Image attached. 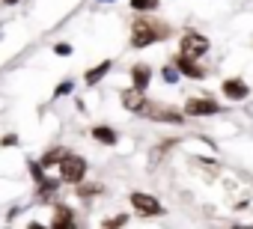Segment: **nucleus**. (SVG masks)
<instances>
[{"label": "nucleus", "instance_id": "nucleus-23", "mask_svg": "<svg viewBox=\"0 0 253 229\" xmlns=\"http://www.w3.org/2000/svg\"><path fill=\"white\" fill-rule=\"evenodd\" d=\"M21 146V137L15 131H6V134H0V149H15Z\"/></svg>", "mask_w": 253, "mask_h": 229}, {"label": "nucleus", "instance_id": "nucleus-5", "mask_svg": "<svg viewBox=\"0 0 253 229\" xmlns=\"http://www.w3.org/2000/svg\"><path fill=\"white\" fill-rule=\"evenodd\" d=\"M128 208L137 214V217H143V220H158V217H164L167 214V205L155 196V193H149V191H128Z\"/></svg>", "mask_w": 253, "mask_h": 229}, {"label": "nucleus", "instance_id": "nucleus-15", "mask_svg": "<svg viewBox=\"0 0 253 229\" xmlns=\"http://www.w3.org/2000/svg\"><path fill=\"white\" fill-rule=\"evenodd\" d=\"M89 137H92V143L107 146V149H113V146L119 143V131H116L113 125H107V122H95V125L89 128Z\"/></svg>", "mask_w": 253, "mask_h": 229}, {"label": "nucleus", "instance_id": "nucleus-14", "mask_svg": "<svg viewBox=\"0 0 253 229\" xmlns=\"http://www.w3.org/2000/svg\"><path fill=\"white\" fill-rule=\"evenodd\" d=\"M113 66H116V63H113L110 57H107V60H101V63H95V66H89V69L84 72V77H81V80H84V86H86V89H95V86H98V83L113 72Z\"/></svg>", "mask_w": 253, "mask_h": 229}, {"label": "nucleus", "instance_id": "nucleus-10", "mask_svg": "<svg viewBox=\"0 0 253 229\" xmlns=\"http://www.w3.org/2000/svg\"><path fill=\"white\" fill-rule=\"evenodd\" d=\"M48 208H51V223H48V229H81L75 205H69V202H63V199H57V202H54V205H48Z\"/></svg>", "mask_w": 253, "mask_h": 229}, {"label": "nucleus", "instance_id": "nucleus-11", "mask_svg": "<svg viewBox=\"0 0 253 229\" xmlns=\"http://www.w3.org/2000/svg\"><path fill=\"white\" fill-rule=\"evenodd\" d=\"M152 80H155V66H149L143 60H137V63L128 66V86H134L137 92H149Z\"/></svg>", "mask_w": 253, "mask_h": 229}, {"label": "nucleus", "instance_id": "nucleus-9", "mask_svg": "<svg viewBox=\"0 0 253 229\" xmlns=\"http://www.w3.org/2000/svg\"><path fill=\"white\" fill-rule=\"evenodd\" d=\"M63 191H66V188H63V182L57 179V173H48L42 182L33 185V202H39V205H54Z\"/></svg>", "mask_w": 253, "mask_h": 229}, {"label": "nucleus", "instance_id": "nucleus-17", "mask_svg": "<svg viewBox=\"0 0 253 229\" xmlns=\"http://www.w3.org/2000/svg\"><path fill=\"white\" fill-rule=\"evenodd\" d=\"M164 0H128V9L134 15H158Z\"/></svg>", "mask_w": 253, "mask_h": 229}, {"label": "nucleus", "instance_id": "nucleus-8", "mask_svg": "<svg viewBox=\"0 0 253 229\" xmlns=\"http://www.w3.org/2000/svg\"><path fill=\"white\" fill-rule=\"evenodd\" d=\"M250 83L241 77V75H232V77H223L220 80V101L223 104H244L250 98Z\"/></svg>", "mask_w": 253, "mask_h": 229}, {"label": "nucleus", "instance_id": "nucleus-24", "mask_svg": "<svg viewBox=\"0 0 253 229\" xmlns=\"http://www.w3.org/2000/svg\"><path fill=\"white\" fill-rule=\"evenodd\" d=\"M24 229H48V223H42V220H27Z\"/></svg>", "mask_w": 253, "mask_h": 229}, {"label": "nucleus", "instance_id": "nucleus-19", "mask_svg": "<svg viewBox=\"0 0 253 229\" xmlns=\"http://www.w3.org/2000/svg\"><path fill=\"white\" fill-rule=\"evenodd\" d=\"M75 89H78V83H75V77H63L57 86H54V92H51V101H60V98H69V95H75Z\"/></svg>", "mask_w": 253, "mask_h": 229}, {"label": "nucleus", "instance_id": "nucleus-4", "mask_svg": "<svg viewBox=\"0 0 253 229\" xmlns=\"http://www.w3.org/2000/svg\"><path fill=\"white\" fill-rule=\"evenodd\" d=\"M140 119H149V122H161V125H173V128H185L191 119L182 113V107H176V104H164V101H152L149 98V104H146V110H143V116Z\"/></svg>", "mask_w": 253, "mask_h": 229}, {"label": "nucleus", "instance_id": "nucleus-18", "mask_svg": "<svg viewBox=\"0 0 253 229\" xmlns=\"http://www.w3.org/2000/svg\"><path fill=\"white\" fill-rule=\"evenodd\" d=\"M128 223H131V211H116V214H107L98 226L101 229H125Z\"/></svg>", "mask_w": 253, "mask_h": 229}, {"label": "nucleus", "instance_id": "nucleus-26", "mask_svg": "<svg viewBox=\"0 0 253 229\" xmlns=\"http://www.w3.org/2000/svg\"><path fill=\"white\" fill-rule=\"evenodd\" d=\"M229 229H253V223H232Z\"/></svg>", "mask_w": 253, "mask_h": 229}, {"label": "nucleus", "instance_id": "nucleus-3", "mask_svg": "<svg viewBox=\"0 0 253 229\" xmlns=\"http://www.w3.org/2000/svg\"><path fill=\"white\" fill-rule=\"evenodd\" d=\"M57 179L63 182V188L72 191L75 185H81L84 179H89V158L81 155V152H75V149H69L63 155L60 167H57Z\"/></svg>", "mask_w": 253, "mask_h": 229}, {"label": "nucleus", "instance_id": "nucleus-2", "mask_svg": "<svg viewBox=\"0 0 253 229\" xmlns=\"http://www.w3.org/2000/svg\"><path fill=\"white\" fill-rule=\"evenodd\" d=\"M182 113L188 119H211V116H226L229 107L220 98H214L211 92H200V95H188L182 101Z\"/></svg>", "mask_w": 253, "mask_h": 229}, {"label": "nucleus", "instance_id": "nucleus-28", "mask_svg": "<svg viewBox=\"0 0 253 229\" xmlns=\"http://www.w3.org/2000/svg\"><path fill=\"white\" fill-rule=\"evenodd\" d=\"M95 3H116V0H95Z\"/></svg>", "mask_w": 253, "mask_h": 229}, {"label": "nucleus", "instance_id": "nucleus-13", "mask_svg": "<svg viewBox=\"0 0 253 229\" xmlns=\"http://www.w3.org/2000/svg\"><path fill=\"white\" fill-rule=\"evenodd\" d=\"M72 193H75V199H81V202H92V199H98V196H104L107 193V185L104 182H92V179H84L81 185H75L72 188Z\"/></svg>", "mask_w": 253, "mask_h": 229}, {"label": "nucleus", "instance_id": "nucleus-6", "mask_svg": "<svg viewBox=\"0 0 253 229\" xmlns=\"http://www.w3.org/2000/svg\"><path fill=\"white\" fill-rule=\"evenodd\" d=\"M176 54H185V57H194V60H206L211 54V39L194 27H185L176 39Z\"/></svg>", "mask_w": 253, "mask_h": 229}, {"label": "nucleus", "instance_id": "nucleus-22", "mask_svg": "<svg viewBox=\"0 0 253 229\" xmlns=\"http://www.w3.org/2000/svg\"><path fill=\"white\" fill-rule=\"evenodd\" d=\"M51 54H54V57H60V60H66V57H72V54H75V45H72V42H66V39H60V42H54V45H51Z\"/></svg>", "mask_w": 253, "mask_h": 229}, {"label": "nucleus", "instance_id": "nucleus-31", "mask_svg": "<svg viewBox=\"0 0 253 229\" xmlns=\"http://www.w3.org/2000/svg\"><path fill=\"white\" fill-rule=\"evenodd\" d=\"M250 48H253V45H250Z\"/></svg>", "mask_w": 253, "mask_h": 229}, {"label": "nucleus", "instance_id": "nucleus-16", "mask_svg": "<svg viewBox=\"0 0 253 229\" xmlns=\"http://www.w3.org/2000/svg\"><path fill=\"white\" fill-rule=\"evenodd\" d=\"M66 152H69V146H48V149H45V152L39 155V164L45 167V173H51V170H57Z\"/></svg>", "mask_w": 253, "mask_h": 229}, {"label": "nucleus", "instance_id": "nucleus-30", "mask_svg": "<svg viewBox=\"0 0 253 229\" xmlns=\"http://www.w3.org/2000/svg\"><path fill=\"white\" fill-rule=\"evenodd\" d=\"M98 229H101V226H98Z\"/></svg>", "mask_w": 253, "mask_h": 229}, {"label": "nucleus", "instance_id": "nucleus-12", "mask_svg": "<svg viewBox=\"0 0 253 229\" xmlns=\"http://www.w3.org/2000/svg\"><path fill=\"white\" fill-rule=\"evenodd\" d=\"M119 104L125 113H131V116H143V110L149 104V95L146 92H137L134 86H122L119 89Z\"/></svg>", "mask_w": 253, "mask_h": 229}, {"label": "nucleus", "instance_id": "nucleus-1", "mask_svg": "<svg viewBox=\"0 0 253 229\" xmlns=\"http://www.w3.org/2000/svg\"><path fill=\"white\" fill-rule=\"evenodd\" d=\"M176 36V27L158 15H134L128 21V48L131 51H146L161 42H170Z\"/></svg>", "mask_w": 253, "mask_h": 229}, {"label": "nucleus", "instance_id": "nucleus-25", "mask_svg": "<svg viewBox=\"0 0 253 229\" xmlns=\"http://www.w3.org/2000/svg\"><path fill=\"white\" fill-rule=\"evenodd\" d=\"M18 214H21V208H18V205H15V208H9V214H6V220H15V217H18Z\"/></svg>", "mask_w": 253, "mask_h": 229}, {"label": "nucleus", "instance_id": "nucleus-7", "mask_svg": "<svg viewBox=\"0 0 253 229\" xmlns=\"http://www.w3.org/2000/svg\"><path fill=\"white\" fill-rule=\"evenodd\" d=\"M170 63L176 66L179 77L182 80H194V83H203L211 77V66H206L203 60H194V57H185V54H173Z\"/></svg>", "mask_w": 253, "mask_h": 229}, {"label": "nucleus", "instance_id": "nucleus-27", "mask_svg": "<svg viewBox=\"0 0 253 229\" xmlns=\"http://www.w3.org/2000/svg\"><path fill=\"white\" fill-rule=\"evenodd\" d=\"M0 3H3V6H18L21 0H0Z\"/></svg>", "mask_w": 253, "mask_h": 229}, {"label": "nucleus", "instance_id": "nucleus-29", "mask_svg": "<svg viewBox=\"0 0 253 229\" xmlns=\"http://www.w3.org/2000/svg\"><path fill=\"white\" fill-rule=\"evenodd\" d=\"M0 33H3V24H0Z\"/></svg>", "mask_w": 253, "mask_h": 229}, {"label": "nucleus", "instance_id": "nucleus-21", "mask_svg": "<svg viewBox=\"0 0 253 229\" xmlns=\"http://www.w3.org/2000/svg\"><path fill=\"white\" fill-rule=\"evenodd\" d=\"M24 164H27V176H30V182H33V185H36V182H42V179L48 176V173H45V167L39 164V158H27Z\"/></svg>", "mask_w": 253, "mask_h": 229}, {"label": "nucleus", "instance_id": "nucleus-20", "mask_svg": "<svg viewBox=\"0 0 253 229\" xmlns=\"http://www.w3.org/2000/svg\"><path fill=\"white\" fill-rule=\"evenodd\" d=\"M158 77H161V80H164L167 86H176V83L182 80V77H179V72H176V66H173L170 60H167V63H164V66L158 69Z\"/></svg>", "mask_w": 253, "mask_h": 229}]
</instances>
